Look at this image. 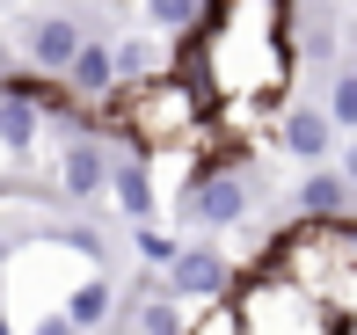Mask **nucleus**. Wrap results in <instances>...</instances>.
<instances>
[{
  "instance_id": "f257e3e1",
  "label": "nucleus",
  "mask_w": 357,
  "mask_h": 335,
  "mask_svg": "<svg viewBox=\"0 0 357 335\" xmlns=\"http://www.w3.org/2000/svg\"><path fill=\"white\" fill-rule=\"evenodd\" d=\"M175 66L197 81L204 109L219 117V109H255L263 95H278L291 73V52H284V29L263 0H234V8H212L183 37Z\"/></svg>"
},
{
  "instance_id": "f03ea898",
  "label": "nucleus",
  "mask_w": 357,
  "mask_h": 335,
  "mask_svg": "<svg viewBox=\"0 0 357 335\" xmlns=\"http://www.w3.org/2000/svg\"><path fill=\"white\" fill-rule=\"evenodd\" d=\"M212 124V109H204V95L197 81H190L183 66H160L153 81H139V88H117L102 109H95V139H117V146H132L146 153V161H160V153H183L190 139Z\"/></svg>"
},
{
  "instance_id": "7ed1b4c3",
  "label": "nucleus",
  "mask_w": 357,
  "mask_h": 335,
  "mask_svg": "<svg viewBox=\"0 0 357 335\" xmlns=\"http://www.w3.org/2000/svg\"><path fill=\"white\" fill-rule=\"evenodd\" d=\"M255 270L314 292L335 321H350L357 313V219H291V226L270 233Z\"/></svg>"
},
{
  "instance_id": "20e7f679",
  "label": "nucleus",
  "mask_w": 357,
  "mask_h": 335,
  "mask_svg": "<svg viewBox=\"0 0 357 335\" xmlns=\"http://www.w3.org/2000/svg\"><path fill=\"white\" fill-rule=\"evenodd\" d=\"M234 313H241V335H350V321H335L314 292L270 277V270L234 277Z\"/></svg>"
},
{
  "instance_id": "39448f33",
  "label": "nucleus",
  "mask_w": 357,
  "mask_h": 335,
  "mask_svg": "<svg viewBox=\"0 0 357 335\" xmlns=\"http://www.w3.org/2000/svg\"><path fill=\"white\" fill-rule=\"evenodd\" d=\"M255 197H263V175L248 161H219V168H190L183 189H175V219L197 233H226L241 226V219L255 212Z\"/></svg>"
},
{
  "instance_id": "423d86ee",
  "label": "nucleus",
  "mask_w": 357,
  "mask_h": 335,
  "mask_svg": "<svg viewBox=\"0 0 357 335\" xmlns=\"http://www.w3.org/2000/svg\"><path fill=\"white\" fill-rule=\"evenodd\" d=\"M234 255L212 248V241H190V248H175L168 255V270H160V292L175 299V306H204V299H226L234 292Z\"/></svg>"
},
{
  "instance_id": "0eeeda50",
  "label": "nucleus",
  "mask_w": 357,
  "mask_h": 335,
  "mask_svg": "<svg viewBox=\"0 0 357 335\" xmlns=\"http://www.w3.org/2000/svg\"><path fill=\"white\" fill-rule=\"evenodd\" d=\"M357 212V189H350V168H306L299 189H291V219H350Z\"/></svg>"
},
{
  "instance_id": "6e6552de",
  "label": "nucleus",
  "mask_w": 357,
  "mask_h": 335,
  "mask_svg": "<svg viewBox=\"0 0 357 335\" xmlns=\"http://www.w3.org/2000/svg\"><path fill=\"white\" fill-rule=\"evenodd\" d=\"M102 175H109V146H102V139H66V146H59L52 182H59V197H66V204L102 197Z\"/></svg>"
},
{
  "instance_id": "1a4fd4ad",
  "label": "nucleus",
  "mask_w": 357,
  "mask_h": 335,
  "mask_svg": "<svg viewBox=\"0 0 357 335\" xmlns=\"http://www.w3.org/2000/svg\"><path fill=\"white\" fill-rule=\"evenodd\" d=\"M102 189L117 197V212L132 219V226H146V219H153V161H146V153L117 146V153H109V175H102Z\"/></svg>"
},
{
  "instance_id": "9d476101",
  "label": "nucleus",
  "mask_w": 357,
  "mask_h": 335,
  "mask_svg": "<svg viewBox=\"0 0 357 335\" xmlns=\"http://www.w3.org/2000/svg\"><path fill=\"white\" fill-rule=\"evenodd\" d=\"M59 88H66V102H80V109H102L109 95H117V73H109V44L80 37V52L66 59V73H59Z\"/></svg>"
},
{
  "instance_id": "9b49d317",
  "label": "nucleus",
  "mask_w": 357,
  "mask_h": 335,
  "mask_svg": "<svg viewBox=\"0 0 357 335\" xmlns=\"http://www.w3.org/2000/svg\"><path fill=\"white\" fill-rule=\"evenodd\" d=\"M278 146H284V153H291L299 168H321V161L335 153V124L321 117L314 102H291L284 117H278Z\"/></svg>"
},
{
  "instance_id": "f8f14e48",
  "label": "nucleus",
  "mask_w": 357,
  "mask_h": 335,
  "mask_svg": "<svg viewBox=\"0 0 357 335\" xmlns=\"http://www.w3.org/2000/svg\"><path fill=\"white\" fill-rule=\"evenodd\" d=\"M73 52H80V22L73 15H37V22H29V66H37L44 81H59Z\"/></svg>"
},
{
  "instance_id": "ddd939ff",
  "label": "nucleus",
  "mask_w": 357,
  "mask_h": 335,
  "mask_svg": "<svg viewBox=\"0 0 357 335\" xmlns=\"http://www.w3.org/2000/svg\"><path fill=\"white\" fill-rule=\"evenodd\" d=\"M52 313H66V328H73V335H88V328L117 321V292H109V277L95 270V277H80L73 292H59V306H52Z\"/></svg>"
},
{
  "instance_id": "4468645a",
  "label": "nucleus",
  "mask_w": 357,
  "mask_h": 335,
  "mask_svg": "<svg viewBox=\"0 0 357 335\" xmlns=\"http://www.w3.org/2000/svg\"><path fill=\"white\" fill-rule=\"evenodd\" d=\"M37 132H44L37 102H29L15 81H0V146H8V153H29V146H37Z\"/></svg>"
},
{
  "instance_id": "2eb2a0df",
  "label": "nucleus",
  "mask_w": 357,
  "mask_h": 335,
  "mask_svg": "<svg viewBox=\"0 0 357 335\" xmlns=\"http://www.w3.org/2000/svg\"><path fill=\"white\" fill-rule=\"evenodd\" d=\"M109 73H117V88H139L160 73V44L153 37H117L109 44Z\"/></svg>"
},
{
  "instance_id": "dca6fc26",
  "label": "nucleus",
  "mask_w": 357,
  "mask_h": 335,
  "mask_svg": "<svg viewBox=\"0 0 357 335\" xmlns=\"http://www.w3.org/2000/svg\"><path fill=\"white\" fill-rule=\"evenodd\" d=\"M132 328H139V335H183V306H175L168 292L146 284V292H132Z\"/></svg>"
},
{
  "instance_id": "f3484780",
  "label": "nucleus",
  "mask_w": 357,
  "mask_h": 335,
  "mask_svg": "<svg viewBox=\"0 0 357 335\" xmlns=\"http://www.w3.org/2000/svg\"><path fill=\"white\" fill-rule=\"evenodd\" d=\"M204 15H212V0H146V22H153L160 37H190Z\"/></svg>"
},
{
  "instance_id": "a211bd4d",
  "label": "nucleus",
  "mask_w": 357,
  "mask_h": 335,
  "mask_svg": "<svg viewBox=\"0 0 357 335\" xmlns=\"http://www.w3.org/2000/svg\"><path fill=\"white\" fill-rule=\"evenodd\" d=\"M321 117L335 124V139L357 132V73H350V66H335V73H328V109H321Z\"/></svg>"
},
{
  "instance_id": "6ab92c4d",
  "label": "nucleus",
  "mask_w": 357,
  "mask_h": 335,
  "mask_svg": "<svg viewBox=\"0 0 357 335\" xmlns=\"http://www.w3.org/2000/svg\"><path fill=\"white\" fill-rule=\"evenodd\" d=\"M183 335H241V313H234V292H226V299H204L197 313H183Z\"/></svg>"
},
{
  "instance_id": "aec40b11",
  "label": "nucleus",
  "mask_w": 357,
  "mask_h": 335,
  "mask_svg": "<svg viewBox=\"0 0 357 335\" xmlns=\"http://www.w3.org/2000/svg\"><path fill=\"white\" fill-rule=\"evenodd\" d=\"M59 248H66V255H80V263H102V233H95L88 219H73V226L59 233Z\"/></svg>"
},
{
  "instance_id": "412c9836",
  "label": "nucleus",
  "mask_w": 357,
  "mask_h": 335,
  "mask_svg": "<svg viewBox=\"0 0 357 335\" xmlns=\"http://www.w3.org/2000/svg\"><path fill=\"white\" fill-rule=\"evenodd\" d=\"M168 255H175V241H168V233L139 226V263H146V270H168Z\"/></svg>"
},
{
  "instance_id": "4be33fe9",
  "label": "nucleus",
  "mask_w": 357,
  "mask_h": 335,
  "mask_svg": "<svg viewBox=\"0 0 357 335\" xmlns=\"http://www.w3.org/2000/svg\"><path fill=\"white\" fill-rule=\"evenodd\" d=\"M22 335H73V328H66V313H37V321H29Z\"/></svg>"
},
{
  "instance_id": "5701e85b",
  "label": "nucleus",
  "mask_w": 357,
  "mask_h": 335,
  "mask_svg": "<svg viewBox=\"0 0 357 335\" xmlns=\"http://www.w3.org/2000/svg\"><path fill=\"white\" fill-rule=\"evenodd\" d=\"M0 335H15V321H8V292H0Z\"/></svg>"
}]
</instances>
